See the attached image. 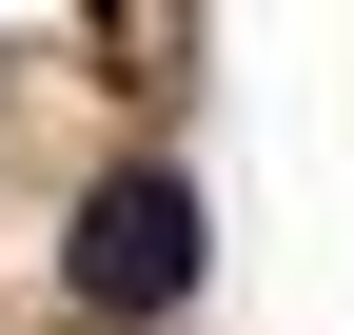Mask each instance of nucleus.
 <instances>
[{
	"mask_svg": "<svg viewBox=\"0 0 354 335\" xmlns=\"http://www.w3.org/2000/svg\"><path fill=\"white\" fill-rule=\"evenodd\" d=\"M197 296V197L177 178H99L79 197V316H177Z\"/></svg>",
	"mask_w": 354,
	"mask_h": 335,
	"instance_id": "nucleus-1",
	"label": "nucleus"
}]
</instances>
